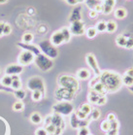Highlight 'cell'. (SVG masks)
I'll return each mask as SVG.
<instances>
[{
  "label": "cell",
  "mask_w": 133,
  "mask_h": 135,
  "mask_svg": "<svg viewBox=\"0 0 133 135\" xmlns=\"http://www.w3.org/2000/svg\"><path fill=\"white\" fill-rule=\"evenodd\" d=\"M100 82L104 85L106 90L108 91H116L120 89L121 86V79L118 74L115 72H103L100 75Z\"/></svg>",
  "instance_id": "cell-1"
},
{
  "label": "cell",
  "mask_w": 133,
  "mask_h": 135,
  "mask_svg": "<svg viewBox=\"0 0 133 135\" xmlns=\"http://www.w3.org/2000/svg\"><path fill=\"white\" fill-rule=\"evenodd\" d=\"M58 84L62 88L70 89L73 92H75L79 89V82L74 77H71L69 75H61L58 78Z\"/></svg>",
  "instance_id": "cell-2"
},
{
  "label": "cell",
  "mask_w": 133,
  "mask_h": 135,
  "mask_svg": "<svg viewBox=\"0 0 133 135\" xmlns=\"http://www.w3.org/2000/svg\"><path fill=\"white\" fill-rule=\"evenodd\" d=\"M34 61L36 63V65H37V67L40 70L44 71V72H47V71H49L50 69L53 68V60L49 59L48 56H46L44 54H39V55H36Z\"/></svg>",
  "instance_id": "cell-3"
},
{
  "label": "cell",
  "mask_w": 133,
  "mask_h": 135,
  "mask_svg": "<svg viewBox=\"0 0 133 135\" xmlns=\"http://www.w3.org/2000/svg\"><path fill=\"white\" fill-rule=\"evenodd\" d=\"M39 48H40V51L42 50L44 55L51 59H56V56H57V55H58V52H57V49L56 48V46H53L50 41H47V40L42 41L39 44Z\"/></svg>",
  "instance_id": "cell-4"
},
{
  "label": "cell",
  "mask_w": 133,
  "mask_h": 135,
  "mask_svg": "<svg viewBox=\"0 0 133 135\" xmlns=\"http://www.w3.org/2000/svg\"><path fill=\"white\" fill-rule=\"evenodd\" d=\"M73 110H74L73 105L67 101H61L53 106V111L55 113L63 116H69L70 114H72Z\"/></svg>",
  "instance_id": "cell-5"
},
{
  "label": "cell",
  "mask_w": 133,
  "mask_h": 135,
  "mask_svg": "<svg viewBox=\"0 0 133 135\" xmlns=\"http://www.w3.org/2000/svg\"><path fill=\"white\" fill-rule=\"evenodd\" d=\"M26 86H27V89H30L31 91L39 90L43 93L45 92V83H44L43 79L41 77H31L30 79L27 81Z\"/></svg>",
  "instance_id": "cell-6"
},
{
  "label": "cell",
  "mask_w": 133,
  "mask_h": 135,
  "mask_svg": "<svg viewBox=\"0 0 133 135\" xmlns=\"http://www.w3.org/2000/svg\"><path fill=\"white\" fill-rule=\"evenodd\" d=\"M35 60V55L29 51H22L19 55L18 61L21 65H29Z\"/></svg>",
  "instance_id": "cell-7"
},
{
  "label": "cell",
  "mask_w": 133,
  "mask_h": 135,
  "mask_svg": "<svg viewBox=\"0 0 133 135\" xmlns=\"http://www.w3.org/2000/svg\"><path fill=\"white\" fill-rule=\"evenodd\" d=\"M73 95H74V92L62 86L56 91V98H57L58 100H62V101L70 100L73 97Z\"/></svg>",
  "instance_id": "cell-8"
},
{
  "label": "cell",
  "mask_w": 133,
  "mask_h": 135,
  "mask_svg": "<svg viewBox=\"0 0 133 135\" xmlns=\"http://www.w3.org/2000/svg\"><path fill=\"white\" fill-rule=\"evenodd\" d=\"M86 60H87V63L90 65V67L92 69L96 76H100L101 72H100V69H99V67H98V64H97L95 56H94L92 54H88V55H86Z\"/></svg>",
  "instance_id": "cell-9"
},
{
  "label": "cell",
  "mask_w": 133,
  "mask_h": 135,
  "mask_svg": "<svg viewBox=\"0 0 133 135\" xmlns=\"http://www.w3.org/2000/svg\"><path fill=\"white\" fill-rule=\"evenodd\" d=\"M71 34L74 35H83L85 33V25L83 22H74L71 23V26L69 28Z\"/></svg>",
  "instance_id": "cell-10"
},
{
  "label": "cell",
  "mask_w": 133,
  "mask_h": 135,
  "mask_svg": "<svg viewBox=\"0 0 133 135\" xmlns=\"http://www.w3.org/2000/svg\"><path fill=\"white\" fill-rule=\"evenodd\" d=\"M50 42L56 47L61 45L62 43H64V39H63V35H62L61 31L60 30L55 31V32L53 33V35L51 36V40H50Z\"/></svg>",
  "instance_id": "cell-11"
},
{
  "label": "cell",
  "mask_w": 133,
  "mask_h": 135,
  "mask_svg": "<svg viewBox=\"0 0 133 135\" xmlns=\"http://www.w3.org/2000/svg\"><path fill=\"white\" fill-rule=\"evenodd\" d=\"M22 70H23V68H22V65L11 64L9 66H7V68L5 69V73H6V75H9V76L19 75L22 72Z\"/></svg>",
  "instance_id": "cell-12"
},
{
  "label": "cell",
  "mask_w": 133,
  "mask_h": 135,
  "mask_svg": "<svg viewBox=\"0 0 133 135\" xmlns=\"http://www.w3.org/2000/svg\"><path fill=\"white\" fill-rule=\"evenodd\" d=\"M88 124V120H80L78 119L76 115H73L71 118V126L74 128H81V127H87Z\"/></svg>",
  "instance_id": "cell-13"
},
{
  "label": "cell",
  "mask_w": 133,
  "mask_h": 135,
  "mask_svg": "<svg viewBox=\"0 0 133 135\" xmlns=\"http://www.w3.org/2000/svg\"><path fill=\"white\" fill-rule=\"evenodd\" d=\"M82 18V16H81V8L80 7H77L75 8L73 11H72L71 15H70V22H79Z\"/></svg>",
  "instance_id": "cell-14"
},
{
  "label": "cell",
  "mask_w": 133,
  "mask_h": 135,
  "mask_svg": "<svg viewBox=\"0 0 133 135\" xmlns=\"http://www.w3.org/2000/svg\"><path fill=\"white\" fill-rule=\"evenodd\" d=\"M52 123L56 127H61L63 126V120H62V118L59 114H53V116H52Z\"/></svg>",
  "instance_id": "cell-15"
},
{
  "label": "cell",
  "mask_w": 133,
  "mask_h": 135,
  "mask_svg": "<svg viewBox=\"0 0 133 135\" xmlns=\"http://www.w3.org/2000/svg\"><path fill=\"white\" fill-rule=\"evenodd\" d=\"M91 88H92L93 91H95L96 93H98V94H100V95H103V93H105L106 92L105 86H104V85H103L101 82H97V83H95V85L92 86Z\"/></svg>",
  "instance_id": "cell-16"
},
{
  "label": "cell",
  "mask_w": 133,
  "mask_h": 135,
  "mask_svg": "<svg viewBox=\"0 0 133 135\" xmlns=\"http://www.w3.org/2000/svg\"><path fill=\"white\" fill-rule=\"evenodd\" d=\"M77 76L78 78L80 79V80H87L88 78H90V72L87 69H85V68H83V69H80V70H78L77 72Z\"/></svg>",
  "instance_id": "cell-17"
},
{
  "label": "cell",
  "mask_w": 133,
  "mask_h": 135,
  "mask_svg": "<svg viewBox=\"0 0 133 135\" xmlns=\"http://www.w3.org/2000/svg\"><path fill=\"white\" fill-rule=\"evenodd\" d=\"M114 15L117 18H120V20H122L126 17L127 12L126 10L124 9V8H117V9L114 11Z\"/></svg>",
  "instance_id": "cell-18"
},
{
  "label": "cell",
  "mask_w": 133,
  "mask_h": 135,
  "mask_svg": "<svg viewBox=\"0 0 133 135\" xmlns=\"http://www.w3.org/2000/svg\"><path fill=\"white\" fill-rule=\"evenodd\" d=\"M99 96H100V94L96 93L95 91H93L92 89H91L90 91V93H88V101H90V103H92V104H95V103H97V101H98Z\"/></svg>",
  "instance_id": "cell-19"
},
{
  "label": "cell",
  "mask_w": 133,
  "mask_h": 135,
  "mask_svg": "<svg viewBox=\"0 0 133 135\" xmlns=\"http://www.w3.org/2000/svg\"><path fill=\"white\" fill-rule=\"evenodd\" d=\"M30 122L34 124H39L42 123V116L39 113H33L30 116Z\"/></svg>",
  "instance_id": "cell-20"
},
{
  "label": "cell",
  "mask_w": 133,
  "mask_h": 135,
  "mask_svg": "<svg viewBox=\"0 0 133 135\" xmlns=\"http://www.w3.org/2000/svg\"><path fill=\"white\" fill-rule=\"evenodd\" d=\"M117 30V23L114 21L106 22V31H108L109 33H114Z\"/></svg>",
  "instance_id": "cell-21"
},
{
  "label": "cell",
  "mask_w": 133,
  "mask_h": 135,
  "mask_svg": "<svg viewBox=\"0 0 133 135\" xmlns=\"http://www.w3.org/2000/svg\"><path fill=\"white\" fill-rule=\"evenodd\" d=\"M34 39V36H33V34L30 33V32H26L22 35V43L23 44H30L32 41Z\"/></svg>",
  "instance_id": "cell-22"
},
{
  "label": "cell",
  "mask_w": 133,
  "mask_h": 135,
  "mask_svg": "<svg viewBox=\"0 0 133 135\" xmlns=\"http://www.w3.org/2000/svg\"><path fill=\"white\" fill-rule=\"evenodd\" d=\"M60 31H61L62 35H63V39H64V43H67V42H69L70 41V39H71V32H70V30H69V28H61L60 29Z\"/></svg>",
  "instance_id": "cell-23"
},
{
  "label": "cell",
  "mask_w": 133,
  "mask_h": 135,
  "mask_svg": "<svg viewBox=\"0 0 133 135\" xmlns=\"http://www.w3.org/2000/svg\"><path fill=\"white\" fill-rule=\"evenodd\" d=\"M12 77L9 76V75H6V76H4L2 79H1V84L3 85L4 86H11L12 85Z\"/></svg>",
  "instance_id": "cell-24"
},
{
  "label": "cell",
  "mask_w": 133,
  "mask_h": 135,
  "mask_svg": "<svg viewBox=\"0 0 133 135\" xmlns=\"http://www.w3.org/2000/svg\"><path fill=\"white\" fill-rule=\"evenodd\" d=\"M126 41L127 39L124 35H121V36H118L117 37V39H116V43L117 45L120 47H124L125 48V45H126Z\"/></svg>",
  "instance_id": "cell-25"
},
{
  "label": "cell",
  "mask_w": 133,
  "mask_h": 135,
  "mask_svg": "<svg viewBox=\"0 0 133 135\" xmlns=\"http://www.w3.org/2000/svg\"><path fill=\"white\" fill-rule=\"evenodd\" d=\"M86 34H87V38H90V39H92L94 37L97 35V30H96L95 27H90L87 28V31H86Z\"/></svg>",
  "instance_id": "cell-26"
},
{
  "label": "cell",
  "mask_w": 133,
  "mask_h": 135,
  "mask_svg": "<svg viewBox=\"0 0 133 135\" xmlns=\"http://www.w3.org/2000/svg\"><path fill=\"white\" fill-rule=\"evenodd\" d=\"M43 92L39 91V90H34L32 91V94H31V97H32V100L34 101H40L42 97H43Z\"/></svg>",
  "instance_id": "cell-27"
},
{
  "label": "cell",
  "mask_w": 133,
  "mask_h": 135,
  "mask_svg": "<svg viewBox=\"0 0 133 135\" xmlns=\"http://www.w3.org/2000/svg\"><path fill=\"white\" fill-rule=\"evenodd\" d=\"M121 82L127 86H130L133 85V78L130 76H127V75H124L122 78H121Z\"/></svg>",
  "instance_id": "cell-28"
},
{
  "label": "cell",
  "mask_w": 133,
  "mask_h": 135,
  "mask_svg": "<svg viewBox=\"0 0 133 135\" xmlns=\"http://www.w3.org/2000/svg\"><path fill=\"white\" fill-rule=\"evenodd\" d=\"M25 95H26V92L23 90V89H18V90H15V96L18 98V100L19 101H22V99L25 97Z\"/></svg>",
  "instance_id": "cell-29"
},
{
  "label": "cell",
  "mask_w": 133,
  "mask_h": 135,
  "mask_svg": "<svg viewBox=\"0 0 133 135\" xmlns=\"http://www.w3.org/2000/svg\"><path fill=\"white\" fill-rule=\"evenodd\" d=\"M84 2L86 3V5H87L90 10H94L96 5H97L98 3H100V2L97 1V0H85Z\"/></svg>",
  "instance_id": "cell-30"
},
{
  "label": "cell",
  "mask_w": 133,
  "mask_h": 135,
  "mask_svg": "<svg viewBox=\"0 0 133 135\" xmlns=\"http://www.w3.org/2000/svg\"><path fill=\"white\" fill-rule=\"evenodd\" d=\"M23 108H24V105L22 103V101H17L14 103L13 105V110L16 111V112H19V111H22L23 110Z\"/></svg>",
  "instance_id": "cell-31"
},
{
  "label": "cell",
  "mask_w": 133,
  "mask_h": 135,
  "mask_svg": "<svg viewBox=\"0 0 133 135\" xmlns=\"http://www.w3.org/2000/svg\"><path fill=\"white\" fill-rule=\"evenodd\" d=\"M95 28L97 32H104L106 31V22H99L95 25Z\"/></svg>",
  "instance_id": "cell-32"
},
{
  "label": "cell",
  "mask_w": 133,
  "mask_h": 135,
  "mask_svg": "<svg viewBox=\"0 0 133 135\" xmlns=\"http://www.w3.org/2000/svg\"><path fill=\"white\" fill-rule=\"evenodd\" d=\"M22 81H21V79H18V80H14L12 82V85H11V86H12L13 89H15V90H18V89H22Z\"/></svg>",
  "instance_id": "cell-33"
},
{
  "label": "cell",
  "mask_w": 133,
  "mask_h": 135,
  "mask_svg": "<svg viewBox=\"0 0 133 135\" xmlns=\"http://www.w3.org/2000/svg\"><path fill=\"white\" fill-rule=\"evenodd\" d=\"M91 107H90V104H87V103H86V104L84 105H82V107H81V111L83 112V113H85L86 115H88V114L91 113Z\"/></svg>",
  "instance_id": "cell-34"
},
{
  "label": "cell",
  "mask_w": 133,
  "mask_h": 135,
  "mask_svg": "<svg viewBox=\"0 0 133 135\" xmlns=\"http://www.w3.org/2000/svg\"><path fill=\"white\" fill-rule=\"evenodd\" d=\"M101 126V130L102 131L108 132L110 130V122H108L107 120H104V122L101 123V126Z\"/></svg>",
  "instance_id": "cell-35"
},
{
  "label": "cell",
  "mask_w": 133,
  "mask_h": 135,
  "mask_svg": "<svg viewBox=\"0 0 133 135\" xmlns=\"http://www.w3.org/2000/svg\"><path fill=\"white\" fill-rule=\"evenodd\" d=\"M45 129H46V131L48 132L49 134H53L55 131H56V127L53 126V123H50V124H47L46 127H45Z\"/></svg>",
  "instance_id": "cell-36"
},
{
  "label": "cell",
  "mask_w": 133,
  "mask_h": 135,
  "mask_svg": "<svg viewBox=\"0 0 133 135\" xmlns=\"http://www.w3.org/2000/svg\"><path fill=\"white\" fill-rule=\"evenodd\" d=\"M100 111L98 109H92L91 110V118H92L93 120H98L99 118H100Z\"/></svg>",
  "instance_id": "cell-37"
},
{
  "label": "cell",
  "mask_w": 133,
  "mask_h": 135,
  "mask_svg": "<svg viewBox=\"0 0 133 135\" xmlns=\"http://www.w3.org/2000/svg\"><path fill=\"white\" fill-rule=\"evenodd\" d=\"M12 32V26L9 23H5L3 28V35H9Z\"/></svg>",
  "instance_id": "cell-38"
},
{
  "label": "cell",
  "mask_w": 133,
  "mask_h": 135,
  "mask_svg": "<svg viewBox=\"0 0 133 135\" xmlns=\"http://www.w3.org/2000/svg\"><path fill=\"white\" fill-rule=\"evenodd\" d=\"M106 103H107V97H106L105 95H100L96 104L99 105V106H102V105H105Z\"/></svg>",
  "instance_id": "cell-39"
},
{
  "label": "cell",
  "mask_w": 133,
  "mask_h": 135,
  "mask_svg": "<svg viewBox=\"0 0 133 135\" xmlns=\"http://www.w3.org/2000/svg\"><path fill=\"white\" fill-rule=\"evenodd\" d=\"M75 115H76L78 119H80V120H86V119H87V115H86L85 113H83L81 110H78Z\"/></svg>",
  "instance_id": "cell-40"
},
{
  "label": "cell",
  "mask_w": 133,
  "mask_h": 135,
  "mask_svg": "<svg viewBox=\"0 0 133 135\" xmlns=\"http://www.w3.org/2000/svg\"><path fill=\"white\" fill-rule=\"evenodd\" d=\"M90 134V130L87 127H81L79 132H78V135H88Z\"/></svg>",
  "instance_id": "cell-41"
},
{
  "label": "cell",
  "mask_w": 133,
  "mask_h": 135,
  "mask_svg": "<svg viewBox=\"0 0 133 135\" xmlns=\"http://www.w3.org/2000/svg\"><path fill=\"white\" fill-rule=\"evenodd\" d=\"M112 11H113V8H112V7L107 6V5H104V4H103V14L109 15V14H111Z\"/></svg>",
  "instance_id": "cell-42"
},
{
  "label": "cell",
  "mask_w": 133,
  "mask_h": 135,
  "mask_svg": "<svg viewBox=\"0 0 133 135\" xmlns=\"http://www.w3.org/2000/svg\"><path fill=\"white\" fill-rule=\"evenodd\" d=\"M125 48H126V49H128V50L133 49V38H128V39H127Z\"/></svg>",
  "instance_id": "cell-43"
},
{
  "label": "cell",
  "mask_w": 133,
  "mask_h": 135,
  "mask_svg": "<svg viewBox=\"0 0 133 135\" xmlns=\"http://www.w3.org/2000/svg\"><path fill=\"white\" fill-rule=\"evenodd\" d=\"M104 5L110 6L112 8H114V6L116 5V0H104Z\"/></svg>",
  "instance_id": "cell-44"
},
{
  "label": "cell",
  "mask_w": 133,
  "mask_h": 135,
  "mask_svg": "<svg viewBox=\"0 0 133 135\" xmlns=\"http://www.w3.org/2000/svg\"><path fill=\"white\" fill-rule=\"evenodd\" d=\"M35 135H48V132L45 128H38L35 131Z\"/></svg>",
  "instance_id": "cell-45"
},
{
  "label": "cell",
  "mask_w": 133,
  "mask_h": 135,
  "mask_svg": "<svg viewBox=\"0 0 133 135\" xmlns=\"http://www.w3.org/2000/svg\"><path fill=\"white\" fill-rule=\"evenodd\" d=\"M94 11H95L97 14H98V13H103V4H101V3L97 4L96 7L94 8Z\"/></svg>",
  "instance_id": "cell-46"
},
{
  "label": "cell",
  "mask_w": 133,
  "mask_h": 135,
  "mask_svg": "<svg viewBox=\"0 0 133 135\" xmlns=\"http://www.w3.org/2000/svg\"><path fill=\"white\" fill-rule=\"evenodd\" d=\"M107 120L108 122H114V120H116V116H115L114 114H112V113H110L108 115V117H107Z\"/></svg>",
  "instance_id": "cell-47"
},
{
  "label": "cell",
  "mask_w": 133,
  "mask_h": 135,
  "mask_svg": "<svg viewBox=\"0 0 133 135\" xmlns=\"http://www.w3.org/2000/svg\"><path fill=\"white\" fill-rule=\"evenodd\" d=\"M97 15H98V14H97V13H96L94 10H90V14H88V16H90V18H95L96 17H97Z\"/></svg>",
  "instance_id": "cell-48"
},
{
  "label": "cell",
  "mask_w": 133,
  "mask_h": 135,
  "mask_svg": "<svg viewBox=\"0 0 133 135\" xmlns=\"http://www.w3.org/2000/svg\"><path fill=\"white\" fill-rule=\"evenodd\" d=\"M125 75L132 77L133 78V68H129V69H127V71L125 72Z\"/></svg>",
  "instance_id": "cell-49"
},
{
  "label": "cell",
  "mask_w": 133,
  "mask_h": 135,
  "mask_svg": "<svg viewBox=\"0 0 133 135\" xmlns=\"http://www.w3.org/2000/svg\"><path fill=\"white\" fill-rule=\"evenodd\" d=\"M66 1H67V3H68L69 5H72V6H75V5L78 4L77 0H66Z\"/></svg>",
  "instance_id": "cell-50"
},
{
  "label": "cell",
  "mask_w": 133,
  "mask_h": 135,
  "mask_svg": "<svg viewBox=\"0 0 133 135\" xmlns=\"http://www.w3.org/2000/svg\"><path fill=\"white\" fill-rule=\"evenodd\" d=\"M4 25H5V22H0V37L3 35V28H4Z\"/></svg>",
  "instance_id": "cell-51"
},
{
  "label": "cell",
  "mask_w": 133,
  "mask_h": 135,
  "mask_svg": "<svg viewBox=\"0 0 133 135\" xmlns=\"http://www.w3.org/2000/svg\"><path fill=\"white\" fill-rule=\"evenodd\" d=\"M61 131H62V128H61V127H56V131H55V133H53V134H55V135H60Z\"/></svg>",
  "instance_id": "cell-52"
},
{
  "label": "cell",
  "mask_w": 133,
  "mask_h": 135,
  "mask_svg": "<svg viewBox=\"0 0 133 135\" xmlns=\"http://www.w3.org/2000/svg\"><path fill=\"white\" fill-rule=\"evenodd\" d=\"M128 89H129V90H130L131 92H133V85H132V86H128Z\"/></svg>",
  "instance_id": "cell-53"
},
{
  "label": "cell",
  "mask_w": 133,
  "mask_h": 135,
  "mask_svg": "<svg viewBox=\"0 0 133 135\" xmlns=\"http://www.w3.org/2000/svg\"><path fill=\"white\" fill-rule=\"evenodd\" d=\"M7 2V0H0V4H4V3H6Z\"/></svg>",
  "instance_id": "cell-54"
},
{
  "label": "cell",
  "mask_w": 133,
  "mask_h": 135,
  "mask_svg": "<svg viewBox=\"0 0 133 135\" xmlns=\"http://www.w3.org/2000/svg\"><path fill=\"white\" fill-rule=\"evenodd\" d=\"M78 1V3H80V2H84L85 0H77Z\"/></svg>",
  "instance_id": "cell-55"
},
{
  "label": "cell",
  "mask_w": 133,
  "mask_h": 135,
  "mask_svg": "<svg viewBox=\"0 0 133 135\" xmlns=\"http://www.w3.org/2000/svg\"><path fill=\"white\" fill-rule=\"evenodd\" d=\"M107 135H119V134H107Z\"/></svg>",
  "instance_id": "cell-56"
},
{
  "label": "cell",
  "mask_w": 133,
  "mask_h": 135,
  "mask_svg": "<svg viewBox=\"0 0 133 135\" xmlns=\"http://www.w3.org/2000/svg\"><path fill=\"white\" fill-rule=\"evenodd\" d=\"M48 135H55V134H48Z\"/></svg>",
  "instance_id": "cell-57"
},
{
  "label": "cell",
  "mask_w": 133,
  "mask_h": 135,
  "mask_svg": "<svg viewBox=\"0 0 133 135\" xmlns=\"http://www.w3.org/2000/svg\"><path fill=\"white\" fill-rule=\"evenodd\" d=\"M97 1H101V0H97Z\"/></svg>",
  "instance_id": "cell-58"
},
{
  "label": "cell",
  "mask_w": 133,
  "mask_h": 135,
  "mask_svg": "<svg viewBox=\"0 0 133 135\" xmlns=\"http://www.w3.org/2000/svg\"><path fill=\"white\" fill-rule=\"evenodd\" d=\"M88 135H90V134H88Z\"/></svg>",
  "instance_id": "cell-59"
}]
</instances>
